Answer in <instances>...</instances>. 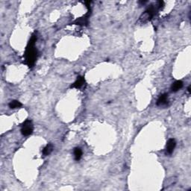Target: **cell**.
I'll return each mask as SVG.
<instances>
[{
  "label": "cell",
  "mask_w": 191,
  "mask_h": 191,
  "mask_svg": "<svg viewBox=\"0 0 191 191\" xmlns=\"http://www.w3.org/2000/svg\"><path fill=\"white\" fill-rule=\"evenodd\" d=\"M37 40V35L33 34L29 40V43L27 45V47L25 49V54H24V58H25V62L24 63L29 66V67H32L34 66L35 61H36L37 56V50L35 48V43Z\"/></svg>",
  "instance_id": "1"
},
{
  "label": "cell",
  "mask_w": 191,
  "mask_h": 191,
  "mask_svg": "<svg viewBox=\"0 0 191 191\" xmlns=\"http://www.w3.org/2000/svg\"><path fill=\"white\" fill-rule=\"evenodd\" d=\"M34 130L33 124L32 122L29 120H25L23 123L22 125V128H21V133L22 134V135L24 136H29L30 134H32Z\"/></svg>",
  "instance_id": "2"
},
{
  "label": "cell",
  "mask_w": 191,
  "mask_h": 191,
  "mask_svg": "<svg viewBox=\"0 0 191 191\" xmlns=\"http://www.w3.org/2000/svg\"><path fill=\"white\" fill-rule=\"evenodd\" d=\"M175 146H176V142H175V140L173 139V138H171L166 143V153L170 155L173 152L174 149L175 148Z\"/></svg>",
  "instance_id": "3"
},
{
  "label": "cell",
  "mask_w": 191,
  "mask_h": 191,
  "mask_svg": "<svg viewBox=\"0 0 191 191\" xmlns=\"http://www.w3.org/2000/svg\"><path fill=\"white\" fill-rule=\"evenodd\" d=\"M90 14V11H89L88 13H87L85 16L76 19V20L74 22V24H76V25H82V26H84V25H87V23H88V17Z\"/></svg>",
  "instance_id": "4"
},
{
  "label": "cell",
  "mask_w": 191,
  "mask_h": 191,
  "mask_svg": "<svg viewBox=\"0 0 191 191\" xmlns=\"http://www.w3.org/2000/svg\"><path fill=\"white\" fill-rule=\"evenodd\" d=\"M85 84V80H84V78L82 77V76H79L77 79V80L73 83L71 85V87L73 88H76V89H80L84 86V84Z\"/></svg>",
  "instance_id": "5"
},
{
  "label": "cell",
  "mask_w": 191,
  "mask_h": 191,
  "mask_svg": "<svg viewBox=\"0 0 191 191\" xmlns=\"http://www.w3.org/2000/svg\"><path fill=\"white\" fill-rule=\"evenodd\" d=\"M168 103V94L167 93H164V94L161 95L160 97L158 98V101H157V105L159 106L165 105Z\"/></svg>",
  "instance_id": "6"
},
{
  "label": "cell",
  "mask_w": 191,
  "mask_h": 191,
  "mask_svg": "<svg viewBox=\"0 0 191 191\" xmlns=\"http://www.w3.org/2000/svg\"><path fill=\"white\" fill-rule=\"evenodd\" d=\"M183 87V82L182 81H175V82L172 84V87H171V89H172V91L173 92H177L178 90H180L182 87Z\"/></svg>",
  "instance_id": "7"
},
{
  "label": "cell",
  "mask_w": 191,
  "mask_h": 191,
  "mask_svg": "<svg viewBox=\"0 0 191 191\" xmlns=\"http://www.w3.org/2000/svg\"><path fill=\"white\" fill-rule=\"evenodd\" d=\"M73 153H74L75 159H76V161L80 160L81 156H82V151H81V149L80 148H78V147L77 148H75Z\"/></svg>",
  "instance_id": "8"
},
{
  "label": "cell",
  "mask_w": 191,
  "mask_h": 191,
  "mask_svg": "<svg viewBox=\"0 0 191 191\" xmlns=\"http://www.w3.org/2000/svg\"><path fill=\"white\" fill-rule=\"evenodd\" d=\"M52 150H53V146H52V144H48L43 150V155H49L52 152Z\"/></svg>",
  "instance_id": "9"
},
{
  "label": "cell",
  "mask_w": 191,
  "mask_h": 191,
  "mask_svg": "<svg viewBox=\"0 0 191 191\" xmlns=\"http://www.w3.org/2000/svg\"><path fill=\"white\" fill-rule=\"evenodd\" d=\"M21 106H22V104L17 100H13L9 103V107L11 109L18 108V107H20Z\"/></svg>",
  "instance_id": "10"
},
{
  "label": "cell",
  "mask_w": 191,
  "mask_h": 191,
  "mask_svg": "<svg viewBox=\"0 0 191 191\" xmlns=\"http://www.w3.org/2000/svg\"><path fill=\"white\" fill-rule=\"evenodd\" d=\"M187 91L189 92V93H190V86H189V87H188V88H187Z\"/></svg>",
  "instance_id": "11"
}]
</instances>
